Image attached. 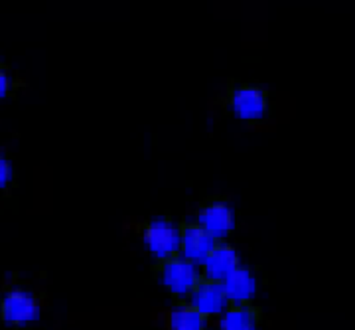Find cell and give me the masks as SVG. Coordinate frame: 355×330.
<instances>
[{"instance_id": "6", "label": "cell", "mask_w": 355, "mask_h": 330, "mask_svg": "<svg viewBox=\"0 0 355 330\" xmlns=\"http://www.w3.org/2000/svg\"><path fill=\"white\" fill-rule=\"evenodd\" d=\"M156 322L170 330H203L209 327L211 318L200 313L190 301H176L170 308H162L156 315Z\"/></svg>"}, {"instance_id": "13", "label": "cell", "mask_w": 355, "mask_h": 330, "mask_svg": "<svg viewBox=\"0 0 355 330\" xmlns=\"http://www.w3.org/2000/svg\"><path fill=\"white\" fill-rule=\"evenodd\" d=\"M10 91H12V79H10V74L0 65V99H4Z\"/></svg>"}, {"instance_id": "3", "label": "cell", "mask_w": 355, "mask_h": 330, "mask_svg": "<svg viewBox=\"0 0 355 330\" xmlns=\"http://www.w3.org/2000/svg\"><path fill=\"white\" fill-rule=\"evenodd\" d=\"M42 315V303L34 291L10 289L0 297V322L8 327H24L36 322Z\"/></svg>"}, {"instance_id": "12", "label": "cell", "mask_w": 355, "mask_h": 330, "mask_svg": "<svg viewBox=\"0 0 355 330\" xmlns=\"http://www.w3.org/2000/svg\"><path fill=\"white\" fill-rule=\"evenodd\" d=\"M12 180V166L0 154V190H4Z\"/></svg>"}, {"instance_id": "1", "label": "cell", "mask_w": 355, "mask_h": 330, "mask_svg": "<svg viewBox=\"0 0 355 330\" xmlns=\"http://www.w3.org/2000/svg\"><path fill=\"white\" fill-rule=\"evenodd\" d=\"M153 271L174 301H188L198 283L202 281L200 265L180 254L156 259Z\"/></svg>"}, {"instance_id": "9", "label": "cell", "mask_w": 355, "mask_h": 330, "mask_svg": "<svg viewBox=\"0 0 355 330\" xmlns=\"http://www.w3.org/2000/svg\"><path fill=\"white\" fill-rule=\"evenodd\" d=\"M188 301H190L191 305L196 306L200 313H203L205 317L211 318V320L216 317H219L229 305L227 295L223 291L221 283L207 279H202L198 283V287L193 289V292H191Z\"/></svg>"}, {"instance_id": "10", "label": "cell", "mask_w": 355, "mask_h": 330, "mask_svg": "<svg viewBox=\"0 0 355 330\" xmlns=\"http://www.w3.org/2000/svg\"><path fill=\"white\" fill-rule=\"evenodd\" d=\"M214 320L221 330H254L263 320V313L251 303H231Z\"/></svg>"}, {"instance_id": "11", "label": "cell", "mask_w": 355, "mask_h": 330, "mask_svg": "<svg viewBox=\"0 0 355 330\" xmlns=\"http://www.w3.org/2000/svg\"><path fill=\"white\" fill-rule=\"evenodd\" d=\"M221 287L231 303H251L257 295V279L247 267L235 265L221 281Z\"/></svg>"}, {"instance_id": "8", "label": "cell", "mask_w": 355, "mask_h": 330, "mask_svg": "<svg viewBox=\"0 0 355 330\" xmlns=\"http://www.w3.org/2000/svg\"><path fill=\"white\" fill-rule=\"evenodd\" d=\"M178 229H180V249H178V254L186 257V259H190V261H196L200 265V261L211 249V245L216 243V238L209 236L196 220L180 224Z\"/></svg>"}, {"instance_id": "5", "label": "cell", "mask_w": 355, "mask_h": 330, "mask_svg": "<svg viewBox=\"0 0 355 330\" xmlns=\"http://www.w3.org/2000/svg\"><path fill=\"white\" fill-rule=\"evenodd\" d=\"M196 222L216 240H225L235 228V212L227 200L209 198L200 204L196 212Z\"/></svg>"}, {"instance_id": "7", "label": "cell", "mask_w": 355, "mask_h": 330, "mask_svg": "<svg viewBox=\"0 0 355 330\" xmlns=\"http://www.w3.org/2000/svg\"><path fill=\"white\" fill-rule=\"evenodd\" d=\"M235 265H239V254L235 251V247L225 240H216L211 249L200 261L202 279L221 283Z\"/></svg>"}, {"instance_id": "4", "label": "cell", "mask_w": 355, "mask_h": 330, "mask_svg": "<svg viewBox=\"0 0 355 330\" xmlns=\"http://www.w3.org/2000/svg\"><path fill=\"white\" fill-rule=\"evenodd\" d=\"M142 245L156 257H170L180 249V229L168 220H148L140 222L135 228Z\"/></svg>"}, {"instance_id": "2", "label": "cell", "mask_w": 355, "mask_h": 330, "mask_svg": "<svg viewBox=\"0 0 355 330\" xmlns=\"http://www.w3.org/2000/svg\"><path fill=\"white\" fill-rule=\"evenodd\" d=\"M225 107L239 121L257 123L268 113V95L259 85H231L225 95Z\"/></svg>"}]
</instances>
